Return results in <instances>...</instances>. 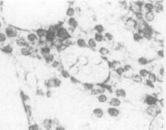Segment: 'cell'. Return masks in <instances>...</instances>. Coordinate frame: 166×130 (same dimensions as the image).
Returning <instances> with one entry per match:
<instances>
[{"mask_svg": "<svg viewBox=\"0 0 166 130\" xmlns=\"http://www.w3.org/2000/svg\"><path fill=\"white\" fill-rule=\"evenodd\" d=\"M135 16H137V19H138V20H142V17H143V14L141 12H136L135 13Z\"/></svg>", "mask_w": 166, "mask_h": 130, "instance_id": "47", "label": "cell"}, {"mask_svg": "<svg viewBox=\"0 0 166 130\" xmlns=\"http://www.w3.org/2000/svg\"><path fill=\"white\" fill-rule=\"evenodd\" d=\"M55 130H66V128L61 125H58V126L55 127Z\"/></svg>", "mask_w": 166, "mask_h": 130, "instance_id": "52", "label": "cell"}, {"mask_svg": "<svg viewBox=\"0 0 166 130\" xmlns=\"http://www.w3.org/2000/svg\"><path fill=\"white\" fill-rule=\"evenodd\" d=\"M66 48H67V47H66L64 43H62L61 45H60V46H59L58 47H56V49H57V50H58L59 52H62V51H64V50H66Z\"/></svg>", "mask_w": 166, "mask_h": 130, "instance_id": "41", "label": "cell"}, {"mask_svg": "<svg viewBox=\"0 0 166 130\" xmlns=\"http://www.w3.org/2000/svg\"><path fill=\"white\" fill-rule=\"evenodd\" d=\"M138 63L140 65H147L149 63V60L146 58V57H139L138 59Z\"/></svg>", "mask_w": 166, "mask_h": 130, "instance_id": "30", "label": "cell"}, {"mask_svg": "<svg viewBox=\"0 0 166 130\" xmlns=\"http://www.w3.org/2000/svg\"><path fill=\"white\" fill-rule=\"evenodd\" d=\"M62 43H63V40H61V39H59L58 37H55L54 40L51 42V45H52V46H54L55 47H58Z\"/></svg>", "mask_w": 166, "mask_h": 130, "instance_id": "28", "label": "cell"}, {"mask_svg": "<svg viewBox=\"0 0 166 130\" xmlns=\"http://www.w3.org/2000/svg\"><path fill=\"white\" fill-rule=\"evenodd\" d=\"M68 25L71 28H73V29H76L78 23H77V20L74 17H71V18H69V20H68Z\"/></svg>", "mask_w": 166, "mask_h": 130, "instance_id": "17", "label": "cell"}, {"mask_svg": "<svg viewBox=\"0 0 166 130\" xmlns=\"http://www.w3.org/2000/svg\"><path fill=\"white\" fill-rule=\"evenodd\" d=\"M120 103H121V102L118 98H111V100L109 101L110 106H112V107H117V108L120 106Z\"/></svg>", "mask_w": 166, "mask_h": 130, "instance_id": "12", "label": "cell"}, {"mask_svg": "<svg viewBox=\"0 0 166 130\" xmlns=\"http://www.w3.org/2000/svg\"><path fill=\"white\" fill-rule=\"evenodd\" d=\"M160 74L161 75L162 77L164 76V67H160Z\"/></svg>", "mask_w": 166, "mask_h": 130, "instance_id": "51", "label": "cell"}, {"mask_svg": "<svg viewBox=\"0 0 166 130\" xmlns=\"http://www.w3.org/2000/svg\"><path fill=\"white\" fill-rule=\"evenodd\" d=\"M93 115L95 116L96 118L100 119L103 116V111L102 108H99V107H96L93 110Z\"/></svg>", "mask_w": 166, "mask_h": 130, "instance_id": "13", "label": "cell"}, {"mask_svg": "<svg viewBox=\"0 0 166 130\" xmlns=\"http://www.w3.org/2000/svg\"><path fill=\"white\" fill-rule=\"evenodd\" d=\"M134 3L136 5L137 7H138L139 8H141L142 7H143V5H144L145 3L143 2V1H137V2H134Z\"/></svg>", "mask_w": 166, "mask_h": 130, "instance_id": "45", "label": "cell"}, {"mask_svg": "<svg viewBox=\"0 0 166 130\" xmlns=\"http://www.w3.org/2000/svg\"><path fill=\"white\" fill-rule=\"evenodd\" d=\"M83 86L86 90H92L94 89V85L92 83H84Z\"/></svg>", "mask_w": 166, "mask_h": 130, "instance_id": "37", "label": "cell"}, {"mask_svg": "<svg viewBox=\"0 0 166 130\" xmlns=\"http://www.w3.org/2000/svg\"><path fill=\"white\" fill-rule=\"evenodd\" d=\"M145 85L147 86H148V87H150V88H154L155 87V86H154V83H152V81H150L147 79V80H146V81H145Z\"/></svg>", "mask_w": 166, "mask_h": 130, "instance_id": "44", "label": "cell"}, {"mask_svg": "<svg viewBox=\"0 0 166 130\" xmlns=\"http://www.w3.org/2000/svg\"><path fill=\"white\" fill-rule=\"evenodd\" d=\"M77 45L78 47H81V48H86L87 47V42H86L85 39L83 38H79L77 40Z\"/></svg>", "mask_w": 166, "mask_h": 130, "instance_id": "19", "label": "cell"}, {"mask_svg": "<svg viewBox=\"0 0 166 130\" xmlns=\"http://www.w3.org/2000/svg\"><path fill=\"white\" fill-rule=\"evenodd\" d=\"M70 80H71V82H73V84L79 83V81L76 80V78H75V77H70Z\"/></svg>", "mask_w": 166, "mask_h": 130, "instance_id": "49", "label": "cell"}, {"mask_svg": "<svg viewBox=\"0 0 166 130\" xmlns=\"http://www.w3.org/2000/svg\"><path fill=\"white\" fill-rule=\"evenodd\" d=\"M37 95H40V96H42V95L44 94V93L42 92V89H37Z\"/></svg>", "mask_w": 166, "mask_h": 130, "instance_id": "53", "label": "cell"}, {"mask_svg": "<svg viewBox=\"0 0 166 130\" xmlns=\"http://www.w3.org/2000/svg\"><path fill=\"white\" fill-rule=\"evenodd\" d=\"M76 12H75V9L74 7H73L72 6L69 7L66 10V16H68L69 18H71V17H73L74 15H75Z\"/></svg>", "mask_w": 166, "mask_h": 130, "instance_id": "18", "label": "cell"}, {"mask_svg": "<svg viewBox=\"0 0 166 130\" xmlns=\"http://www.w3.org/2000/svg\"><path fill=\"white\" fill-rule=\"evenodd\" d=\"M36 35L37 36V37L39 38H42V37H45L47 35V29H42V28H39L36 30Z\"/></svg>", "mask_w": 166, "mask_h": 130, "instance_id": "14", "label": "cell"}, {"mask_svg": "<svg viewBox=\"0 0 166 130\" xmlns=\"http://www.w3.org/2000/svg\"><path fill=\"white\" fill-rule=\"evenodd\" d=\"M116 72L117 73V75L119 76H121L125 72V70H124V67H118L117 68H116Z\"/></svg>", "mask_w": 166, "mask_h": 130, "instance_id": "40", "label": "cell"}, {"mask_svg": "<svg viewBox=\"0 0 166 130\" xmlns=\"http://www.w3.org/2000/svg\"><path fill=\"white\" fill-rule=\"evenodd\" d=\"M87 46L91 49H95L97 47V42L95 41V39L90 37V38H89V40L87 42Z\"/></svg>", "mask_w": 166, "mask_h": 130, "instance_id": "22", "label": "cell"}, {"mask_svg": "<svg viewBox=\"0 0 166 130\" xmlns=\"http://www.w3.org/2000/svg\"><path fill=\"white\" fill-rule=\"evenodd\" d=\"M147 77H148V80L150 81H152V83H155V82L157 81V77L153 72H149Z\"/></svg>", "mask_w": 166, "mask_h": 130, "instance_id": "31", "label": "cell"}, {"mask_svg": "<svg viewBox=\"0 0 166 130\" xmlns=\"http://www.w3.org/2000/svg\"><path fill=\"white\" fill-rule=\"evenodd\" d=\"M70 33L64 27H59L56 29V37L64 41L70 38Z\"/></svg>", "mask_w": 166, "mask_h": 130, "instance_id": "1", "label": "cell"}, {"mask_svg": "<svg viewBox=\"0 0 166 130\" xmlns=\"http://www.w3.org/2000/svg\"><path fill=\"white\" fill-rule=\"evenodd\" d=\"M53 124H55V125H56V126L59 125V120H58V119L55 118L54 120H52V125Z\"/></svg>", "mask_w": 166, "mask_h": 130, "instance_id": "48", "label": "cell"}, {"mask_svg": "<svg viewBox=\"0 0 166 130\" xmlns=\"http://www.w3.org/2000/svg\"><path fill=\"white\" fill-rule=\"evenodd\" d=\"M42 124L47 130H51L52 127V120H51V119H45L43 120Z\"/></svg>", "mask_w": 166, "mask_h": 130, "instance_id": "15", "label": "cell"}, {"mask_svg": "<svg viewBox=\"0 0 166 130\" xmlns=\"http://www.w3.org/2000/svg\"><path fill=\"white\" fill-rule=\"evenodd\" d=\"M61 85V81L58 78H50L45 81V86L48 88H55L59 87Z\"/></svg>", "mask_w": 166, "mask_h": 130, "instance_id": "2", "label": "cell"}, {"mask_svg": "<svg viewBox=\"0 0 166 130\" xmlns=\"http://www.w3.org/2000/svg\"><path fill=\"white\" fill-rule=\"evenodd\" d=\"M132 79L135 83H142V78L138 74H134V76H133Z\"/></svg>", "mask_w": 166, "mask_h": 130, "instance_id": "34", "label": "cell"}, {"mask_svg": "<svg viewBox=\"0 0 166 130\" xmlns=\"http://www.w3.org/2000/svg\"><path fill=\"white\" fill-rule=\"evenodd\" d=\"M3 3H3V1H0V7H1L3 6Z\"/></svg>", "mask_w": 166, "mask_h": 130, "instance_id": "55", "label": "cell"}, {"mask_svg": "<svg viewBox=\"0 0 166 130\" xmlns=\"http://www.w3.org/2000/svg\"><path fill=\"white\" fill-rule=\"evenodd\" d=\"M94 39H95V41L96 42H102L104 40V37H103V35L102 34V33H95V37H94Z\"/></svg>", "mask_w": 166, "mask_h": 130, "instance_id": "26", "label": "cell"}, {"mask_svg": "<svg viewBox=\"0 0 166 130\" xmlns=\"http://www.w3.org/2000/svg\"><path fill=\"white\" fill-rule=\"evenodd\" d=\"M125 25L129 28H134V29H136L137 21L134 19L129 17V18H127V20H125Z\"/></svg>", "mask_w": 166, "mask_h": 130, "instance_id": "10", "label": "cell"}, {"mask_svg": "<svg viewBox=\"0 0 166 130\" xmlns=\"http://www.w3.org/2000/svg\"><path fill=\"white\" fill-rule=\"evenodd\" d=\"M94 29L98 33H102L104 31V28L102 25H96L95 28H94Z\"/></svg>", "mask_w": 166, "mask_h": 130, "instance_id": "33", "label": "cell"}, {"mask_svg": "<svg viewBox=\"0 0 166 130\" xmlns=\"http://www.w3.org/2000/svg\"><path fill=\"white\" fill-rule=\"evenodd\" d=\"M29 130H40V128L37 124H34L29 127Z\"/></svg>", "mask_w": 166, "mask_h": 130, "instance_id": "43", "label": "cell"}, {"mask_svg": "<svg viewBox=\"0 0 166 130\" xmlns=\"http://www.w3.org/2000/svg\"><path fill=\"white\" fill-rule=\"evenodd\" d=\"M20 54L22 55H24V56H29V55H31L32 52H31V50H30V48L29 47H27L21 48Z\"/></svg>", "mask_w": 166, "mask_h": 130, "instance_id": "21", "label": "cell"}, {"mask_svg": "<svg viewBox=\"0 0 166 130\" xmlns=\"http://www.w3.org/2000/svg\"><path fill=\"white\" fill-rule=\"evenodd\" d=\"M1 50L5 54H12L13 49H12V47L11 46V45H7V46H4L3 47H2Z\"/></svg>", "mask_w": 166, "mask_h": 130, "instance_id": "20", "label": "cell"}, {"mask_svg": "<svg viewBox=\"0 0 166 130\" xmlns=\"http://www.w3.org/2000/svg\"><path fill=\"white\" fill-rule=\"evenodd\" d=\"M157 111L158 109L156 106H148L146 109V113L151 116H156L157 115Z\"/></svg>", "mask_w": 166, "mask_h": 130, "instance_id": "5", "label": "cell"}, {"mask_svg": "<svg viewBox=\"0 0 166 130\" xmlns=\"http://www.w3.org/2000/svg\"><path fill=\"white\" fill-rule=\"evenodd\" d=\"M119 64L120 63L119 62H117V61H114V62H112V63H110V67H119Z\"/></svg>", "mask_w": 166, "mask_h": 130, "instance_id": "46", "label": "cell"}, {"mask_svg": "<svg viewBox=\"0 0 166 130\" xmlns=\"http://www.w3.org/2000/svg\"><path fill=\"white\" fill-rule=\"evenodd\" d=\"M44 59H45V61L47 64H51L52 62L55 60V56H54V55L49 54L46 56H44Z\"/></svg>", "mask_w": 166, "mask_h": 130, "instance_id": "29", "label": "cell"}, {"mask_svg": "<svg viewBox=\"0 0 166 130\" xmlns=\"http://www.w3.org/2000/svg\"><path fill=\"white\" fill-rule=\"evenodd\" d=\"M130 69H131V66H130V65H129V64L125 65V67H124L125 72H128V71H129V70H130Z\"/></svg>", "mask_w": 166, "mask_h": 130, "instance_id": "50", "label": "cell"}, {"mask_svg": "<svg viewBox=\"0 0 166 130\" xmlns=\"http://www.w3.org/2000/svg\"><path fill=\"white\" fill-rule=\"evenodd\" d=\"M40 53L41 55L43 56H46L49 54H51V47H48V46H44L40 49Z\"/></svg>", "mask_w": 166, "mask_h": 130, "instance_id": "16", "label": "cell"}, {"mask_svg": "<svg viewBox=\"0 0 166 130\" xmlns=\"http://www.w3.org/2000/svg\"><path fill=\"white\" fill-rule=\"evenodd\" d=\"M108 114L111 117H117L120 115V111L117 108V107L111 106L108 109Z\"/></svg>", "mask_w": 166, "mask_h": 130, "instance_id": "6", "label": "cell"}, {"mask_svg": "<svg viewBox=\"0 0 166 130\" xmlns=\"http://www.w3.org/2000/svg\"><path fill=\"white\" fill-rule=\"evenodd\" d=\"M149 72L148 70H147V69H141L140 71H139V75L142 78V77H147V76H148V74H149Z\"/></svg>", "mask_w": 166, "mask_h": 130, "instance_id": "35", "label": "cell"}, {"mask_svg": "<svg viewBox=\"0 0 166 130\" xmlns=\"http://www.w3.org/2000/svg\"><path fill=\"white\" fill-rule=\"evenodd\" d=\"M103 37L106 39V40H108V41H112L113 40V38H114V37H113V35L111 33H104V36H103Z\"/></svg>", "mask_w": 166, "mask_h": 130, "instance_id": "36", "label": "cell"}, {"mask_svg": "<svg viewBox=\"0 0 166 130\" xmlns=\"http://www.w3.org/2000/svg\"><path fill=\"white\" fill-rule=\"evenodd\" d=\"M5 34H6L7 37L9 38H15L18 35V31L13 26H9L5 29Z\"/></svg>", "mask_w": 166, "mask_h": 130, "instance_id": "3", "label": "cell"}, {"mask_svg": "<svg viewBox=\"0 0 166 130\" xmlns=\"http://www.w3.org/2000/svg\"><path fill=\"white\" fill-rule=\"evenodd\" d=\"M98 101L100 103H106L108 101V96L104 94H99L98 95Z\"/></svg>", "mask_w": 166, "mask_h": 130, "instance_id": "25", "label": "cell"}, {"mask_svg": "<svg viewBox=\"0 0 166 130\" xmlns=\"http://www.w3.org/2000/svg\"><path fill=\"white\" fill-rule=\"evenodd\" d=\"M1 28H2V22L0 21V29H1Z\"/></svg>", "mask_w": 166, "mask_h": 130, "instance_id": "56", "label": "cell"}, {"mask_svg": "<svg viewBox=\"0 0 166 130\" xmlns=\"http://www.w3.org/2000/svg\"><path fill=\"white\" fill-rule=\"evenodd\" d=\"M116 95L120 98H125L126 96V91L124 89H117L116 90Z\"/></svg>", "mask_w": 166, "mask_h": 130, "instance_id": "23", "label": "cell"}, {"mask_svg": "<svg viewBox=\"0 0 166 130\" xmlns=\"http://www.w3.org/2000/svg\"><path fill=\"white\" fill-rule=\"evenodd\" d=\"M158 55L160 56V57H164V51H163V50H159Z\"/></svg>", "mask_w": 166, "mask_h": 130, "instance_id": "54", "label": "cell"}, {"mask_svg": "<svg viewBox=\"0 0 166 130\" xmlns=\"http://www.w3.org/2000/svg\"><path fill=\"white\" fill-rule=\"evenodd\" d=\"M142 33L138 32V33H134V35H133V38H134V40L135 42H139L141 39H142Z\"/></svg>", "mask_w": 166, "mask_h": 130, "instance_id": "32", "label": "cell"}, {"mask_svg": "<svg viewBox=\"0 0 166 130\" xmlns=\"http://www.w3.org/2000/svg\"><path fill=\"white\" fill-rule=\"evenodd\" d=\"M99 53L101 55H103V56H107L108 55H109V50L107 47H102L99 48Z\"/></svg>", "mask_w": 166, "mask_h": 130, "instance_id": "27", "label": "cell"}, {"mask_svg": "<svg viewBox=\"0 0 166 130\" xmlns=\"http://www.w3.org/2000/svg\"><path fill=\"white\" fill-rule=\"evenodd\" d=\"M144 18L147 22H152L155 20V14L153 12H146L144 14Z\"/></svg>", "mask_w": 166, "mask_h": 130, "instance_id": "11", "label": "cell"}, {"mask_svg": "<svg viewBox=\"0 0 166 130\" xmlns=\"http://www.w3.org/2000/svg\"><path fill=\"white\" fill-rule=\"evenodd\" d=\"M143 7H144L146 12H153L154 10L152 3H145L144 5H143Z\"/></svg>", "mask_w": 166, "mask_h": 130, "instance_id": "24", "label": "cell"}, {"mask_svg": "<svg viewBox=\"0 0 166 130\" xmlns=\"http://www.w3.org/2000/svg\"><path fill=\"white\" fill-rule=\"evenodd\" d=\"M61 76L64 77V78H69L71 76H70V74H69V72L67 71V70H65V69H63L61 72Z\"/></svg>", "mask_w": 166, "mask_h": 130, "instance_id": "39", "label": "cell"}, {"mask_svg": "<svg viewBox=\"0 0 166 130\" xmlns=\"http://www.w3.org/2000/svg\"><path fill=\"white\" fill-rule=\"evenodd\" d=\"M7 41V36L5 33H0V43H3Z\"/></svg>", "mask_w": 166, "mask_h": 130, "instance_id": "38", "label": "cell"}, {"mask_svg": "<svg viewBox=\"0 0 166 130\" xmlns=\"http://www.w3.org/2000/svg\"><path fill=\"white\" fill-rule=\"evenodd\" d=\"M61 65V64L59 63V62L58 60H54L52 63H51V66L53 67H55V68H58V67Z\"/></svg>", "mask_w": 166, "mask_h": 130, "instance_id": "42", "label": "cell"}, {"mask_svg": "<svg viewBox=\"0 0 166 130\" xmlns=\"http://www.w3.org/2000/svg\"><path fill=\"white\" fill-rule=\"evenodd\" d=\"M16 45L19 46L21 48H24V47H29V43H28L27 40L24 37H19L18 39H16Z\"/></svg>", "mask_w": 166, "mask_h": 130, "instance_id": "7", "label": "cell"}, {"mask_svg": "<svg viewBox=\"0 0 166 130\" xmlns=\"http://www.w3.org/2000/svg\"><path fill=\"white\" fill-rule=\"evenodd\" d=\"M37 36L36 35L35 33H29L27 34V37H26V40L28 42H31V43H34L36 41H37Z\"/></svg>", "mask_w": 166, "mask_h": 130, "instance_id": "9", "label": "cell"}, {"mask_svg": "<svg viewBox=\"0 0 166 130\" xmlns=\"http://www.w3.org/2000/svg\"><path fill=\"white\" fill-rule=\"evenodd\" d=\"M144 103L147 106H156L157 103V98L153 95L151 94H147L144 98Z\"/></svg>", "mask_w": 166, "mask_h": 130, "instance_id": "4", "label": "cell"}, {"mask_svg": "<svg viewBox=\"0 0 166 130\" xmlns=\"http://www.w3.org/2000/svg\"><path fill=\"white\" fill-rule=\"evenodd\" d=\"M153 7H154V10L156 11V12H162L164 7V5L162 3L161 1H157L153 4Z\"/></svg>", "mask_w": 166, "mask_h": 130, "instance_id": "8", "label": "cell"}]
</instances>
